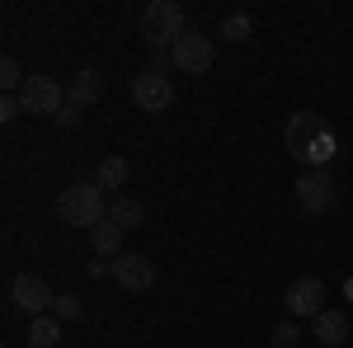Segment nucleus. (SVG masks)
<instances>
[{
  "label": "nucleus",
  "mask_w": 353,
  "mask_h": 348,
  "mask_svg": "<svg viewBox=\"0 0 353 348\" xmlns=\"http://www.w3.org/2000/svg\"><path fill=\"white\" fill-rule=\"evenodd\" d=\"M283 141H288L292 161H301L306 170H325V165L334 161V151H339V141H334V132H330V123L321 118V113H311V108L292 113V123H288Z\"/></svg>",
  "instance_id": "f257e3e1"
},
{
  "label": "nucleus",
  "mask_w": 353,
  "mask_h": 348,
  "mask_svg": "<svg viewBox=\"0 0 353 348\" xmlns=\"http://www.w3.org/2000/svg\"><path fill=\"white\" fill-rule=\"evenodd\" d=\"M137 28H141V43H146V48L165 52V48H174V43L189 33V19H184V10H179L174 0H151V5L141 10Z\"/></svg>",
  "instance_id": "f03ea898"
},
{
  "label": "nucleus",
  "mask_w": 353,
  "mask_h": 348,
  "mask_svg": "<svg viewBox=\"0 0 353 348\" xmlns=\"http://www.w3.org/2000/svg\"><path fill=\"white\" fill-rule=\"evenodd\" d=\"M57 212L66 226H85V231H94L104 216H109V203H104V188L99 184H71L61 188V198H57Z\"/></svg>",
  "instance_id": "7ed1b4c3"
},
{
  "label": "nucleus",
  "mask_w": 353,
  "mask_h": 348,
  "mask_svg": "<svg viewBox=\"0 0 353 348\" xmlns=\"http://www.w3.org/2000/svg\"><path fill=\"white\" fill-rule=\"evenodd\" d=\"M283 301H288V316H292V320H316V316L325 311V283L311 278V273H301V278L288 283Z\"/></svg>",
  "instance_id": "20e7f679"
},
{
  "label": "nucleus",
  "mask_w": 353,
  "mask_h": 348,
  "mask_svg": "<svg viewBox=\"0 0 353 348\" xmlns=\"http://www.w3.org/2000/svg\"><path fill=\"white\" fill-rule=\"evenodd\" d=\"M292 198H297V207L306 216H321V212L334 207V198H339V193H334V179H330L325 170H306L297 184H292Z\"/></svg>",
  "instance_id": "39448f33"
},
{
  "label": "nucleus",
  "mask_w": 353,
  "mask_h": 348,
  "mask_svg": "<svg viewBox=\"0 0 353 348\" xmlns=\"http://www.w3.org/2000/svg\"><path fill=\"white\" fill-rule=\"evenodd\" d=\"M10 301H14V311H24L28 320H38V316H48V311H52L57 292L38 278V273H19V278L10 283Z\"/></svg>",
  "instance_id": "423d86ee"
},
{
  "label": "nucleus",
  "mask_w": 353,
  "mask_h": 348,
  "mask_svg": "<svg viewBox=\"0 0 353 348\" xmlns=\"http://www.w3.org/2000/svg\"><path fill=\"white\" fill-rule=\"evenodd\" d=\"M170 57H174V71H179V76H203V71L212 66V38L198 33V28H189V33L170 48Z\"/></svg>",
  "instance_id": "0eeeda50"
},
{
  "label": "nucleus",
  "mask_w": 353,
  "mask_h": 348,
  "mask_svg": "<svg viewBox=\"0 0 353 348\" xmlns=\"http://www.w3.org/2000/svg\"><path fill=\"white\" fill-rule=\"evenodd\" d=\"M19 104H24V113H48V118H57L66 108V90L52 76H28L24 90H19Z\"/></svg>",
  "instance_id": "6e6552de"
},
{
  "label": "nucleus",
  "mask_w": 353,
  "mask_h": 348,
  "mask_svg": "<svg viewBox=\"0 0 353 348\" xmlns=\"http://www.w3.org/2000/svg\"><path fill=\"white\" fill-rule=\"evenodd\" d=\"M132 99L141 113H165V108L174 104V85H170V76H156V71H137L132 76Z\"/></svg>",
  "instance_id": "1a4fd4ad"
},
{
  "label": "nucleus",
  "mask_w": 353,
  "mask_h": 348,
  "mask_svg": "<svg viewBox=\"0 0 353 348\" xmlns=\"http://www.w3.org/2000/svg\"><path fill=\"white\" fill-rule=\"evenodd\" d=\"M113 283H118L123 292H146V287L156 283V264H151L146 254H118V259H113Z\"/></svg>",
  "instance_id": "9d476101"
},
{
  "label": "nucleus",
  "mask_w": 353,
  "mask_h": 348,
  "mask_svg": "<svg viewBox=\"0 0 353 348\" xmlns=\"http://www.w3.org/2000/svg\"><path fill=\"white\" fill-rule=\"evenodd\" d=\"M99 94H104V76H99L94 66H81V71L71 76V85H66V104H71V108H81V113H85L90 104H94Z\"/></svg>",
  "instance_id": "9b49d317"
},
{
  "label": "nucleus",
  "mask_w": 353,
  "mask_h": 348,
  "mask_svg": "<svg viewBox=\"0 0 353 348\" xmlns=\"http://www.w3.org/2000/svg\"><path fill=\"white\" fill-rule=\"evenodd\" d=\"M311 325H316V339L330 344V348H339L344 339H349V316H344V311H321Z\"/></svg>",
  "instance_id": "f8f14e48"
},
{
  "label": "nucleus",
  "mask_w": 353,
  "mask_h": 348,
  "mask_svg": "<svg viewBox=\"0 0 353 348\" xmlns=\"http://www.w3.org/2000/svg\"><path fill=\"white\" fill-rule=\"evenodd\" d=\"M109 221L123 226V231H137V226L146 221V207H141L137 198H128V193H118V198H109Z\"/></svg>",
  "instance_id": "ddd939ff"
},
{
  "label": "nucleus",
  "mask_w": 353,
  "mask_h": 348,
  "mask_svg": "<svg viewBox=\"0 0 353 348\" xmlns=\"http://www.w3.org/2000/svg\"><path fill=\"white\" fill-rule=\"evenodd\" d=\"M123 236H128V231H123V226H113L109 216H104V221L90 231V245H94V254H99V259H118V249H123Z\"/></svg>",
  "instance_id": "4468645a"
},
{
  "label": "nucleus",
  "mask_w": 353,
  "mask_h": 348,
  "mask_svg": "<svg viewBox=\"0 0 353 348\" xmlns=\"http://www.w3.org/2000/svg\"><path fill=\"white\" fill-rule=\"evenodd\" d=\"M57 344H61V320L57 316L28 320V348H57Z\"/></svg>",
  "instance_id": "2eb2a0df"
},
{
  "label": "nucleus",
  "mask_w": 353,
  "mask_h": 348,
  "mask_svg": "<svg viewBox=\"0 0 353 348\" xmlns=\"http://www.w3.org/2000/svg\"><path fill=\"white\" fill-rule=\"evenodd\" d=\"M128 174H132L128 161H123V156H109V161L94 170V184H99V188H123V184H128Z\"/></svg>",
  "instance_id": "dca6fc26"
},
{
  "label": "nucleus",
  "mask_w": 353,
  "mask_h": 348,
  "mask_svg": "<svg viewBox=\"0 0 353 348\" xmlns=\"http://www.w3.org/2000/svg\"><path fill=\"white\" fill-rule=\"evenodd\" d=\"M250 33H254V19H250V14H226V19H221V38H226V43H245Z\"/></svg>",
  "instance_id": "f3484780"
},
{
  "label": "nucleus",
  "mask_w": 353,
  "mask_h": 348,
  "mask_svg": "<svg viewBox=\"0 0 353 348\" xmlns=\"http://www.w3.org/2000/svg\"><path fill=\"white\" fill-rule=\"evenodd\" d=\"M24 66H19V61H14V57H5V61H0V85H5V94H19V90H24Z\"/></svg>",
  "instance_id": "a211bd4d"
},
{
  "label": "nucleus",
  "mask_w": 353,
  "mask_h": 348,
  "mask_svg": "<svg viewBox=\"0 0 353 348\" xmlns=\"http://www.w3.org/2000/svg\"><path fill=\"white\" fill-rule=\"evenodd\" d=\"M48 316H57L61 325L76 320V316H81V296H76V292H57V301H52V311H48Z\"/></svg>",
  "instance_id": "6ab92c4d"
},
{
  "label": "nucleus",
  "mask_w": 353,
  "mask_h": 348,
  "mask_svg": "<svg viewBox=\"0 0 353 348\" xmlns=\"http://www.w3.org/2000/svg\"><path fill=\"white\" fill-rule=\"evenodd\" d=\"M273 348H297V339H301V325L297 320H283V325H273Z\"/></svg>",
  "instance_id": "aec40b11"
},
{
  "label": "nucleus",
  "mask_w": 353,
  "mask_h": 348,
  "mask_svg": "<svg viewBox=\"0 0 353 348\" xmlns=\"http://www.w3.org/2000/svg\"><path fill=\"white\" fill-rule=\"evenodd\" d=\"M19 113H24L19 94H5V99H0V118H5V123H10V118H19Z\"/></svg>",
  "instance_id": "412c9836"
},
{
  "label": "nucleus",
  "mask_w": 353,
  "mask_h": 348,
  "mask_svg": "<svg viewBox=\"0 0 353 348\" xmlns=\"http://www.w3.org/2000/svg\"><path fill=\"white\" fill-rule=\"evenodd\" d=\"M52 123H57V127H81V108H71V104H66V108H61V113L52 118Z\"/></svg>",
  "instance_id": "4be33fe9"
},
{
  "label": "nucleus",
  "mask_w": 353,
  "mask_h": 348,
  "mask_svg": "<svg viewBox=\"0 0 353 348\" xmlns=\"http://www.w3.org/2000/svg\"><path fill=\"white\" fill-rule=\"evenodd\" d=\"M85 273H90V278H113V264H109V259H94Z\"/></svg>",
  "instance_id": "5701e85b"
},
{
  "label": "nucleus",
  "mask_w": 353,
  "mask_h": 348,
  "mask_svg": "<svg viewBox=\"0 0 353 348\" xmlns=\"http://www.w3.org/2000/svg\"><path fill=\"white\" fill-rule=\"evenodd\" d=\"M344 292H349V301H353V278H349V283H344Z\"/></svg>",
  "instance_id": "b1692460"
}]
</instances>
